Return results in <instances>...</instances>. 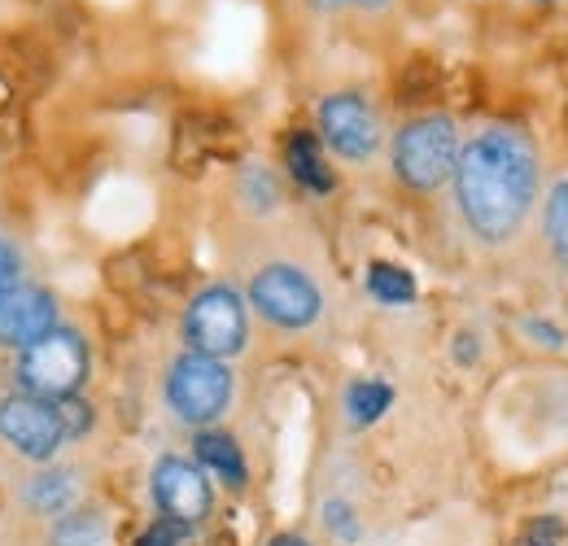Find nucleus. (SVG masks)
<instances>
[{
	"instance_id": "f257e3e1",
	"label": "nucleus",
	"mask_w": 568,
	"mask_h": 546,
	"mask_svg": "<svg viewBox=\"0 0 568 546\" xmlns=\"http://www.w3.org/2000/svg\"><path fill=\"white\" fill-rule=\"evenodd\" d=\"M455 189L468 228L481 241H507L520 232L538 193V153L516 128H486L455 158Z\"/></svg>"
},
{
	"instance_id": "f03ea898",
	"label": "nucleus",
	"mask_w": 568,
	"mask_h": 546,
	"mask_svg": "<svg viewBox=\"0 0 568 546\" xmlns=\"http://www.w3.org/2000/svg\"><path fill=\"white\" fill-rule=\"evenodd\" d=\"M88 376V345L71 328H53L40 342H31L18 358V385L31 398H71Z\"/></svg>"
},
{
	"instance_id": "7ed1b4c3",
	"label": "nucleus",
	"mask_w": 568,
	"mask_h": 546,
	"mask_svg": "<svg viewBox=\"0 0 568 546\" xmlns=\"http://www.w3.org/2000/svg\"><path fill=\"white\" fill-rule=\"evenodd\" d=\"M455 158H459V144H455V123L450 119H416L407 123L398 140H394V171L407 189H437L455 175Z\"/></svg>"
},
{
	"instance_id": "20e7f679",
	"label": "nucleus",
	"mask_w": 568,
	"mask_h": 546,
	"mask_svg": "<svg viewBox=\"0 0 568 546\" xmlns=\"http://www.w3.org/2000/svg\"><path fill=\"white\" fill-rule=\"evenodd\" d=\"M166 403L184 424H211L232 403V372L223 367V358L189 350L166 376Z\"/></svg>"
},
{
	"instance_id": "39448f33",
	"label": "nucleus",
	"mask_w": 568,
	"mask_h": 546,
	"mask_svg": "<svg viewBox=\"0 0 568 546\" xmlns=\"http://www.w3.org/2000/svg\"><path fill=\"white\" fill-rule=\"evenodd\" d=\"M184 337L193 345V354H206V358L236 354L245 345V302L227 284L197 293V302L184 315Z\"/></svg>"
},
{
	"instance_id": "423d86ee",
	"label": "nucleus",
	"mask_w": 568,
	"mask_h": 546,
	"mask_svg": "<svg viewBox=\"0 0 568 546\" xmlns=\"http://www.w3.org/2000/svg\"><path fill=\"white\" fill-rule=\"evenodd\" d=\"M250 302L281 328H306L320 320V289L315 280L288 263H272L254 275L250 284Z\"/></svg>"
},
{
	"instance_id": "0eeeda50",
	"label": "nucleus",
	"mask_w": 568,
	"mask_h": 546,
	"mask_svg": "<svg viewBox=\"0 0 568 546\" xmlns=\"http://www.w3.org/2000/svg\"><path fill=\"white\" fill-rule=\"evenodd\" d=\"M0 437L27 459H53L58 446L67 442V428H62V415L49 398L13 394L0 403Z\"/></svg>"
},
{
	"instance_id": "6e6552de",
	"label": "nucleus",
	"mask_w": 568,
	"mask_h": 546,
	"mask_svg": "<svg viewBox=\"0 0 568 546\" xmlns=\"http://www.w3.org/2000/svg\"><path fill=\"white\" fill-rule=\"evenodd\" d=\"M153 498H158L162 516L175 520V525H197V520H206L214 503L211 481L202 477L197 464H189V459H180V455L158 459V468H153Z\"/></svg>"
},
{
	"instance_id": "1a4fd4ad",
	"label": "nucleus",
	"mask_w": 568,
	"mask_h": 546,
	"mask_svg": "<svg viewBox=\"0 0 568 546\" xmlns=\"http://www.w3.org/2000/svg\"><path fill=\"white\" fill-rule=\"evenodd\" d=\"M320 132L351 162L372 158L376 144H381V123H376L372 105L363 97H355V92H337V97H328L320 105Z\"/></svg>"
},
{
	"instance_id": "9d476101",
	"label": "nucleus",
	"mask_w": 568,
	"mask_h": 546,
	"mask_svg": "<svg viewBox=\"0 0 568 546\" xmlns=\"http://www.w3.org/2000/svg\"><path fill=\"white\" fill-rule=\"evenodd\" d=\"M53 328H58V302L44 289L13 284L9 293H0V345L27 350Z\"/></svg>"
},
{
	"instance_id": "9b49d317",
	"label": "nucleus",
	"mask_w": 568,
	"mask_h": 546,
	"mask_svg": "<svg viewBox=\"0 0 568 546\" xmlns=\"http://www.w3.org/2000/svg\"><path fill=\"white\" fill-rule=\"evenodd\" d=\"M197 464L211 468L214 477H223V485H232V489L245 485V455H241V446L227 433H211L206 428L197 437Z\"/></svg>"
},
{
	"instance_id": "f8f14e48",
	"label": "nucleus",
	"mask_w": 568,
	"mask_h": 546,
	"mask_svg": "<svg viewBox=\"0 0 568 546\" xmlns=\"http://www.w3.org/2000/svg\"><path fill=\"white\" fill-rule=\"evenodd\" d=\"M288 171H293V180H297L302 189H311V193H328V189H333V171L324 166L320 144H315L311 132H297V136L288 140Z\"/></svg>"
},
{
	"instance_id": "ddd939ff",
	"label": "nucleus",
	"mask_w": 568,
	"mask_h": 546,
	"mask_svg": "<svg viewBox=\"0 0 568 546\" xmlns=\"http://www.w3.org/2000/svg\"><path fill=\"white\" fill-rule=\"evenodd\" d=\"M110 525L101 512H62L53 525V546H105Z\"/></svg>"
},
{
	"instance_id": "4468645a",
	"label": "nucleus",
	"mask_w": 568,
	"mask_h": 546,
	"mask_svg": "<svg viewBox=\"0 0 568 546\" xmlns=\"http://www.w3.org/2000/svg\"><path fill=\"white\" fill-rule=\"evenodd\" d=\"M367 293L385 306H407V302H416V280L394 263H372L367 267Z\"/></svg>"
},
{
	"instance_id": "2eb2a0df",
	"label": "nucleus",
	"mask_w": 568,
	"mask_h": 546,
	"mask_svg": "<svg viewBox=\"0 0 568 546\" xmlns=\"http://www.w3.org/2000/svg\"><path fill=\"white\" fill-rule=\"evenodd\" d=\"M394 403V390L389 385H381V381H355L351 390H346V415H351V424H376L385 411Z\"/></svg>"
},
{
	"instance_id": "dca6fc26",
	"label": "nucleus",
	"mask_w": 568,
	"mask_h": 546,
	"mask_svg": "<svg viewBox=\"0 0 568 546\" xmlns=\"http://www.w3.org/2000/svg\"><path fill=\"white\" fill-rule=\"evenodd\" d=\"M31 507L36 512H71V503L79 498V485H74V473H44V477H36V485H31Z\"/></svg>"
},
{
	"instance_id": "f3484780",
	"label": "nucleus",
	"mask_w": 568,
	"mask_h": 546,
	"mask_svg": "<svg viewBox=\"0 0 568 546\" xmlns=\"http://www.w3.org/2000/svg\"><path fill=\"white\" fill-rule=\"evenodd\" d=\"M547 245L560 263H568V180L547 198Z\"/></svg>"
},
{
	"instance_id": "a211bd4d",
	"label": "nucleus",
	"mask_w": 568,
	"mask_h": 546,
	"mask_svg": "<svg viewBox=\"0 0 568 546\" xmlns=\"http://www.w3.org/2000/svg\"><path fill=\"white\" fill-rule=\"evenodd\" d=\"M58 407V415H62V428H67V442H74V437H83L88 428H92V407L88 403H79V398H58L53 403Z\"/></svg>"
},
{
	"instance_id": "6ab92c4d",
	"label": "nucleus",
	"mask_w": 568,
	"mask_h": 546,
	"mask_svg": "<svg viewBox=\"0 0 568 546\" xmlns=\"http://www.w3.org/2000/svg\"><path fill=\"white\" fill-rule=\"evenodd\" d=\"M525 546H565V525L560 520H529L525 525Z\"/></svg>"
},
{
	"instance_id": "aec40b11",
	"label": "nucleus",
	"mask_w": 568,
	"mask_h": 546,
	"mask_svg": "<svg viewBox=\"0 0 568 546\" xmlns=\"http://www.w3.org/2000/svg\"><path fill=\"white\" fill-rule=\"evenodd\" d=\"M184 529H189V525H175V520L162 516L153 529H144L136 546H184Z\"/></svg>"
},
{
	"instance_id": "412c9836",
	"label": "nucleus",
	"mask_w": 568,
	"mask_h": 546,
	"mask_svg": "<svg viewBox=\"0 0 568 546\" xmlns=\"http://www.w3.org/2000/svg\"><path fill=\"white\" fill-rule=\"evenodd\" d=\"M324 520H328V529H333V534H342V538H355L358 534L355 516H351V507H346V503H328V507H324Z\"/></svg>"
},
{
	"instance_id": "4be33fe9",
	"label": "nucleus",
	"mask_w": 568,
	"mask_h": 546,
	"mask_svg": "<svg viewBox=\"0 0 568 546\" xmlns=\"http://www.w3.org/2000/svg\"><path fill=\"white\" fill-rule=\"evenodd\" d=\"M13 284H18V250L0 241V293H9Z\"/></svg>"
},
{
	"instance_id": "5701e85b",
	"label": "nucleus",
	"mask_w": 568,
	"mask_h": 546,
	"mask_svg": "<svg viewBox=\"0 0 568 546\" xmlns=\"http://www.w3.org/2000/svg\"><path fill=\"white\" fill-rule=\"evenodd\" d=\"M525 328H529V333H538V342H542V345H565V333H560V328H551V324H538V320H529Z\"/></svg>"
},
{
	"instance_id": "b1692460",
	"label": "nucleus",
	"mask_w": 568,
	"mask_h": 546,
	"mask_svg": "<svg viewBox=\"0 0 568 546\" xmlns=\"http://www.w3.org/2000/svg\"><path fill=\"white\" fill-rule=\"evenodd\" d=\"M272 546H306V543H302V538H293V534H281V538H276Z\"/></svg>"
},
{
	"instance_id": "393cba45",
	"label": "nucleus",
	"mask_w": 568,
	"mask_h": 546,
	"mask_svg": "<svg viewBox=\"0 0 568 546\" xmlns=\"http://www.w3.org/2000/svg\"><path fill=\"white\" fill-rule=\"evenodd\" d=\"M355 4H363V9H376V4H389V0H355Z\"/></svg>"
}]
</instances>
